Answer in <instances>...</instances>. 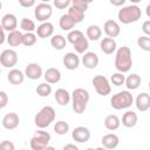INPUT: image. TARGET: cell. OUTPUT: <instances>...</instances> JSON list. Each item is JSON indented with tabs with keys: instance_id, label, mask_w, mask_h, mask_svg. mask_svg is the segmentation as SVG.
<instances>
[{
	"instance_id": "obj_1",
	"label": "cell",
	"mask_w": 150,
	"mask_h": 150,
	"mask_svg": "<svg viewBox=\"0 0 150 150\" xmlns=\"http://www.w3.org/2000/svg\"><path fill=\"white\" fill-rule=\"evenodd\" d=\"M132 67V57H131V50L129 47L123 46L120 47L116 50L115 56V68L117 71L121 73H128Z\"/></svg>"
},
{
	"instance_id": "obj_2",
	"label": "cell",
	"mask_w": 150,
	"mask_h": 150,
	"mask_svg": "<svg viewBox=\"0 0 150 150\" xmlns=\"http://www.w3.org/2000/svg\"><path fill=\"white\" fill-rule=\"evenodd\" d=\"M89 93L84 88H76L71 93V104H73V110L81 115L84 112L87 104L89 102Z\"/></svg>"
},
{
	"instance_id": "obj_3",
	"label": "cell",
	"mask_w": 150,
	"mask_h": 150,
	"mask_svg": "<svg viewBox=\"0 0 150 150\" xmlns=\"http://www.w3.org/2000/svg\"><path fill=\"white\" fill-rule=\"evenodd\" d=\"M142 16V11L137 5H129V6H124L122 7L118 13H117V18L118 20L124 23V25H129L132 22H136L141 19Z\"/></svg>"
},
{
	"instance_id": "obj_4",
	"label": "cell",
	"mask_w": 150,
	"mask_h": 150,
	"mask_svg": "<svg viewBox=\"0 0 150 150\" xmlns=\"http://www.w3.org/2000/svg\"><path fill=\"white\" fill-rule=\"evenodd\" d=\"M67 41L73 45V47L77 54H84L86 50L89 48L88 38H86L84 34L79 29L70 30L67 35Z\"/></svg>"
},
{
	"instance_id": "obj_5",
	"label": "cell",
	"mask_w": 150,
	"mask_h": 150,
	"mask_svg": "<svg viewBox=\"0 0 150 150\" xmlns=\"http://www.w3.org/2000/svg\"><path fill=\"white\" fill-rule=\"evenodd\" d=\"M55 117H56V112H55L54 108L50 105H45L35 115L34 123L39 129H45L48 125H50L52 122H54Z\"/></svg>"
},
{
	"instance_id": "obj_6",
	"label": "cell",
	"mask_w": 150,
	"mask_h": 150,
	"mask_svg": "<svg viewBox=\"0 0 150 150\" xmlns=\"http://www.w3.org/2000/svg\"><path fill=\"white\" fill-rule=\"evenodd\" d=\"M132 103H134V97L129 90H122L112 95V97L110 98V105L116 110L127 109L131 107Z\"/></svg>"
},
{
	"instance_id": "obj_7",
	"label": "cell",
	"mask_w": 150,
	"mask_h": 150,
	"mask_svg": "<svg viewBox=\"0 0 150 150\" xmlns=\"http://www.w3.org/2000/svg\"><path fill=\"white\" fill-rule=\"evenodd\" d=\"M50 139H52V137H50L49 132L43 131L42 129H39L34 134V136L30 138L29 145L33 150H43L49 146L48 144H49Z\"/></svg>"
},
{
	"instance_id": "obj_8",
	"label": "cell",
	"mask_w": 150,
	"mask_h": 150,
	"mask_svg": "<svg viewBox=\"0 0 150 150\" xmlns=\"http://www.w3.org/2000/svg\"><path fill=\"white\" fill-rule=\"evenodd\" d=\"M91 83L96 90V93L100 96H107L111 91V87L109 83V80L103 75H96L93 77Z\"/></svg>"
},
{
	"instance_id": "obj_9",
	"label": "cell",
	"mask_w": 150,
	"mask_h": 150,
	"mask_svg": "<svg viewBox=\"0 0 150 150\" xmlns=\"http://www.w3.org/2000/svg\"><path fill=\"white\" fill-rule=\"evenodd\" d=\"M52 14H53V7L48 2H41L34 9V16L40 22L48 21V19H50Z\"/></svg>"
},
{
	"instance_id": "obj_10",
	"label": "cell",
	"mask_w": 150,
	"mask_h": 150,
	"mask_svg": "<svg viewBox=\"0 0 150 150\" xmlns=\"http://www.w3.org/2000/svg\"><path fill=\"white\" fill-rule=\"evenodd\" d=\"M0 63L5 68H13L18 63V54L14 49H5L0 54Z\"/></svg>"
},
{
	"instance_id": "obj_11",
	"label": "cell",
	"mask_w": 150,
	"mask_h": 150,
	"mask_svg": "<svg viewBox=\"0 0 150 150\" xmlns=\"http://www.w3.org/2000/svg\"><path fill=\"white\" fill-rule=\"evenodd\" d=\"M71 137L77 143H86L90 139V130L86 127H76L71 132Z\"/></svg>"
},
{
	"instance_id": "obj_12",
	"label": "cell",
	"mask_w": 150,
	"mask_h": 150,
	"mask_svg": "<svg viewBox=\"0 0 150 150\" xmlns=\"http://www.w3.org/2000/svg\"><path fill=\"white\" fill-rule=\"evenodd\" d=\"M25 75L29 79V80H39L43 73H42V68L39 63H35V62H32V63H28L25 68Z\"/></svg>"
},
{
	"instance_id": "obj_13",
	"label": "cell",
	"mask_w": 150,
	"mask_h": 150,
	"mask_svg": "<svg viewBox=\"0 0 150 150\" xmlns=\"http://www.w3.org/2000/svg\"><path fill=\"white\" fill-rule=\"evenodd\" d=\"M2 127L7 130H13L15 128H18L19 123H20V118L19 115L15 112H8L2 117Z\"/></svg>"
},
{
	"instance_id": "obj_14",
	"label": "cell",
	"mask_w": 150,
	"mask_h": 150,
	"mask_svg": "<svg viewBox=\"0 0 150 150\" xmlns=\"http://www.w3.org/2000/svg\"><path fill=\"white\" fill-rule=\"evenodd\" d=\"M18 27V19L14 14L12 13H7L2 16L1 19V28H4L7 32H12L15 30Z\"/></svg>"
},
{
	"instance_id": "obj_15",
	"label": "cell",
	"mask_w": 150,
	"mask_h": 150,
	"mask_svg": "<svg viewBox=\"0 0 150 150\" xmlns=\"http://www.w3.org/2000/svg\"><path fill=\"white\" fill-rule=\"evenodd\" d=\"M63 66L68 69V70H75L79 66H80V57L77 56L76 53L69 52L63 56Z\"/></svg>"
},
{
	"instance_id": "obj_16",
	"label": "cell",
	"mask_w": 150,
	"mask_h": 150,
	"mask_svg": "<svg viewBox=\"0 0 150 150\" xmlns=\"http://www.w3.org/2000/svg\"><path fill=\"white\" fill-rule=\"evenodd\" d=\"M103 30L109 38H116L121 34V27L115 20H107L103 25Z\"/></svg>"
},
{
	"instance_id": "obj_17",
	"label": "cell",
	"mask_w": 150,
	"mask_h": 150,
	"mask_svg": "<svg viewBox=\"0 0 150 150\" xmlns=\"http://www.w3.org/2000/svg\"><path fill=\"white\" fill-rule=\"evenodd\" d=\"M53 33H54V26L49 21L41 22V25L36 28V35L40 39L50 38V36H53Z\"/></svg>"
},
{
	"instance_id": "obj_18",
	"label": "cell",
	"mask_w": 150,
	"mask_h": 150,
	"mask_svg": "<svg viewBox=\"0 0 150 150\" xmlns=\"http://www.w3.org/2000/svg\"><path fill=\"white\" fill-rule=\"evenodd\" d=\"M135 104L139 111H142V112L148 111L150 109V95L146 93L138 94L136 100H135Z\"/></svg>"
},
{
	"instance_id": "obj_19",
	"label": "cell",
	"mask_w": 150,
	"mask_h": 150,
	"mask_svg": "<svg viewBox=\"0 0 150 150\" xmlns=\"http://www.w3.org/2000/svg\"><path fill=\"white\" fill-rule=\"evenodd\" d=\"M82 63L88 69H94L98 64V56L94 52H87L82 56Z\"/></svg>"
},
{
	"instance_id": "obj_20",
	"label": "cell",
	"mask_w": 150,
	"mask_h": 150,
	"mask_svg": "<svg viewBox=\"0 0 150 150\" xmlns=\"http://www.w3.org/2000/svg\"><path fill=\"white\" fill-rule=\"evenodd\" d=\"M101 143L105 149H116L120 144V138L116 134H107L102 137Z\"/></svg>"
},
{
	"instance_id": "obj_21",
	"label": "cell",
	"mask_w": 150,
	"mask_h": 150,
	"mask_svg": "<svg viewBox=\"0 0 150 150\" xmlns=\"http://www.w3.org/2000/svg\"><path fill=\"white\" fill-rule=\"evenodd\" d=\"M43 77H45L46 82H48L50 84H54V83L60 82V80H61V71L57 68L50 67V68H48L43 73Z\"/></svg>"
},
{
	"instance_id": "obj_22",
	"label": "cell",
	"mask_w": 150,
	"mask_h": 150,
	"mask_svg": "<svg viewBox=\"0 0 150 150\" xmlns=\"http://www.w3.org/2000/svg\"><path fill=\"white\" fill-rule=\"evenodd\" d=\"M116 41L114 40V38H103L101 43H100V47H101V50L107 54V55H110L112 54L115 50H116Z\"/></svg>"
},
{
	"instance_id": "obj_23",
	"label": "cell",
	"mask_w": 150,
	"mask_h": 150,
	"mask_svg": "<svg viewBox=\"0 0 150 150\" xmlns=\"http://www.w3.org/2000/svg\"><path fill=\"white\" fill-rule=\"evenodd\" d=\"M138 122V116L135 111L132 110H128L123 114L122 116V124L125 128H134Z\"/></svg>"
},
{
	"instance_id": "obj_24",
	"label": "cell",
	"mask_w": 150,
	"mask_h": 150,
	"mask_svg": "<svg viewBox=\"0 0 150 150\" xmlns=\"http://www.w3.org/2000/svg\"><path fill=\"white\" fill-rule=\"evenodd\" d=\"M25 76H26L25 73H22L21 70L14 68V69L9 70V73L7 74V80H8V82H9L11 84L19 86V84H21V83L23 82Z\"/></svg>"
},
{
	"instance_id": "obj_25",
	"label": "cell",
	"mask_w": 150,
	"mask_h": 150,
	"mask_svg": "<svg viewBox=\"0 0 150 150\" xmlns=\"http://www.w3.org/2000/svg\"><path fill=\"white\" fill-rule=\"evenodd\" d=\"M54 97H55V101L60 104V105H67L70 100H71V96L70 94L68 93V90L63 89V88H59L56 89L55 94H54Z\"/></svg>"
},
{
	"instance_id": "obj_26",
	"label": "cell",
	"mask_w": 150,
	"mask_h": 150,
	"mask_svg": "<svg viewBox=\"0 0 150 150\" xmlns=\"http://www.w3.org/2000/svg\"><path fill=\"white\" fill-rule=\"evenodd\" d=\"M22 36H23V34L20 30H18V29L12 30V32H8L7 43L11 47H18V46L22 45Z\"/></svg>"
},
{
	"instance_id": "obj_27",
	"label": "cell",
	"mask_w": 150,
	"mask_h": 150,
	"mask_svg": "<svg viewBox=\"0 0 150 150\" xmlns=\"http://www.w3.org/2000/svg\"><path fill=\"white\" fill-rule=\"evenodd\" d=\"M141 82H142V79L138 74H130L127 79H125V86L128 88V90H136L139 86H141Z\"/></svg>"
},
{
	"instance_id": "obj_28",
	"label": "cell",
	"mask_w": 150,
	"mask_h": 150,
	"mask_svg": "<svg viewBox=\"0 0 150 150\" xmlns=\"http://www.w3.org/2000/svg\"><path fill=\"white\" fill-rule=\"evenodd\" d=\"M121 125V120L118 118L117 115H108L104 120V127L110 130V131H114V130H117Z\"/></svg>"
},
{
	"instance_id": "obj_29",
	"label": "cell",
	"mask_w": 150,
	"mask_h": 150,
	"mask_svg": "<svg viewBox=\"0 0 150 150\" xmlns=\"http://www.w3.org/2000/svg\"><path fill=\"white\" fill-rule=\"evenodd\" d=\"M59 25H60V28H61L62 30L70 32V30H73V28L75 27L76 22L69 16V14H63V15L60 18Z\"/></svg>"
},
{
	"instance_id": "obj_30",
	"label": "cell",
	"mask_w": 150,
	"mask_h": 150,
	"mask_svg": "<svg viewBox=\"0 0 150 150\" xmlns=\"http://www.w3.org/2000/svg\"><path fill=\"white\" fill-rule=\"evenodd\" d=\"M68 14H69V16H70L76 23L83 21V19H84V11L81 9V8H79V7H76V6H74V5H71V6L69 7Z\"/></svg>"
},
{
	"instance_id": "obj_31",
	"label": "cell",
	"mask_w": 150,
	"mask_h": 150,
	"mask_svg": "<svg viewBox=\"0 0 150 150\" xmlns=\"http://www.w3.org/2000/svg\"><path fill=\"white\" fill-rule=\"evenodd\" d=\"M50 45L54 49L56 50H62L66 46H67V40L63 35L61 34H56V35H53L52 39H50Z\"/></svg>"
},
{
	"instance_id": "obj_32",
	"label": "cell",
	"mask_w": 150,
	"mask_h": 150,
	"mask_svg": "<svg viewBox=\"0 0 150 150\" xmlns=\"http://www.w3.org/2000/svg\"><path fill=\"white\" fill-rule=\"evenodd\" d=\"M86 35L89 40L91 41H97L101 36H102V29L97 26V25H90L88 28H87V32H86Z\"/></svg>"
},
{
	"instance_id": "obj_33",
	"label": "cell",
	"mask_w": 150,
	"mask_h": 150,
	"mask_svg": "<svg viewBox=\"0 0 150 150\" xmlns=\"http://www.w3.org/2000/svg\"><path fill=\"white\" fill-rule=\"evenodd\" d=\"M35 91H36V94H38L39 96H41V97H48V96L52 94V86H50V83H48V82L40 83V84L36 87Z\"/></svg>"
},
{
	"instance_id": "obj_34",
	"label": "cell",
	"mask_w": 150,
	"mask_h": 150,
	"mask_svg": "<svg viewBox=\"0 0 150 150\" xmlns=\"http://www.w3.org/2000/svg\"><path fill=\"white\" fill-rule=\"evenodd\" d=\"M38 35L34 34L33 32H26L22 36V45L26 46V47H30V46H34L36 43V38Z\"/></svg>"
},
{
	"instance_id": "obj_35",
	"label": "cell",
	"mask_w": 150,
	"mask_h": 150,
	"mask_svg": "<svg viewBox=\"0 0 150 150\" xmlns=\"http://www.w3.org/2000/svg\"><path fill=\"white\" fill-rule=\"evenodd\" d=\"M54 131H55V134H57L60 136L66 135L69 131V124L66 121H57L54 125Z\"/></svg>"
},
{
	"instance_id": "obj_36",
	"label": "cell",
	"mask_w": 150,
	"mask_h": 150,
	"mask_svg": "<svg viewBox=\"0 0 150 150\" xmlns=\"http://www.w3.org/2000/svg\"><path fill=\"white\" fill-rule=\"evenodd\" d=\"M20 28L25 32H34L36 30V27H35V22L28 18H23L20 22Z\"/></svg>"
},
{
	"instance_id": "obj_37",
	"label": "cell",
	"mask_w": 150,
	"mask_h": 150,
	"mask_svg": "<svg viewBox=\"0 0 150 150\" xmlns=\"http://www.w3.org/2000/svg\"><path fill=\"white\" fill-rule=\"evenodd\" d=\"M137 45L141 49L145 52H150V36L148 35H142L137 39Z\"/></svg>"
},
{
	"instance_id": "obj_38",
	"label": "cell",
	"mask_w": 150,
	"mask_h": 150,
	"mask_svg": "<svg viewBox=\"0 0 150 150\" xmlns=\"http://www.w3.org/2000/svg\"><path fill=\"white\" fill-rule=\"evenodd\" d=\"M110 81H111V83H112L114 86L120 87V86H122V84H124V83H125V77H124L123 73L117 71V73H115V74H112V75H111Z\"/></svg>"
},
{
	"instance_id": "obj_39",
	"label": "cell",
	"mask_w": 150,
	"mask_h": 150,
	"mask_svg": "<svg viewBox=\"0 0 150 150\" xmlns=\"http://www.w3.org/2000/svg\"><path fill=\"white\" fill-rule=\"evenodd\" d=\"M71 4V0H53V5L57 9H64Z\"/></svg>"
},
{
	"instance_id": "obj_40",
	"label": "cell",
	"mask_w": 150,
	"mask_h": 150,
	"mask_svg": "<svg viewBox=\"0 0 150 150\" xmlns=\"http://www.w3.org/2000/svg\"><path fill=\"white\" fill-rule=\"evenodd\" d=\"M71 5L76 6V7L81 8V9H83L84 12L88 9V6H89V4L86 0H71Z\"/></svg>"
},
{
	"instance_id": "obj_41",
	"label": "cell",
	"mask_w": 150,
	"mask_h": 150,
	"mask_svg": "<svg viewBox=\"0 0 150 150\" xmlns=\"http://www.w3.org/2000/svg\"><path fill=\"white\" fill-rule=\"evenodd\" d=\"M7 103H8V96L4 90H1L0 91V108L1 109L5 108L7 105Z\"/></svg>"
},
{
	"instance_id": "obj_42",
	"label": "cell",
	"mask_w": 150,
	"mask_h": 150,
	"mask_svg": "<svg viewBox=\"0 0 150 150\" xmlns=\"http://www.w3.org/2000/svg\"><path fill=\"white\" fill-rule=\"evenodd\" d=\"M0 148L2 150H14L15 149V145L11 141H2L1 144H0Z\"/></svg>"
},
{
	"instance_id": "obj_43",
	"label": "cell",
	"mask_w": 150,
	"mask_h": 150,
	"mask_svg": "<svg viewBox=\"0 0 150 150\" xmlns=\"http://www.w3.org/2000/svg\"><path fill=\"white\" fill-rule=\"evenodd\" d=\"M19 4L25 8H29L35 5V0H19Z\"/></svg>"
},
{
	"instance_id": "obj_44",
	"label": "cell",
	"mask_w": 150,
	"mask_h": 150,
	"mask_svg": "<svg viewBox=\"0 0 150 150\" xmlns=\"http://www.w3.org/2000/svg\"><path fill=\"white\" fill-rule=\"evenodd\" d=\"M142 30H143V33H144L145 35L150 36V20H146V21L143 22V25H142Z\"/></svg>"
},
{
	"instance_id": "obj_45",
	"label": "cell",
	"mask_w": 150,
	"mask_h": 150,
	"mask_svg": "<svg viewBox=\"0 0 150 150\" xmlns=\"http://www.w3.org/2000/svg\"><path fill=\"white\" fill-rule=\"evenodd\" d=\"M125 1H127V0H109V2H110L112 6H116V7H120V6L124 5Z\"/></svg>"
},
{
	"instance_id": "obj_46",
	"label": "cell",
	"mask_w": 150,
	"mask_h": 150,
	"mask_svg": "<svg viewBox=\"0 0 150 150\" xmlns=\"http://www.w3.org/2000/svg\"><path fill=\"white\" fill-rule=\"evenodd\" d=\"M68 149H73V150H79V146L75 144H66L63 146V150H68Z\"/></svg>"
},
{
	"instance_id": "obj_47",
	"label": "cell",
	"mask_w": 150,
	"mask_h": 150,
	"mask_svg": "<svg viewBox=\"0 0 150 150\" xmlns=\"http://www.w3.org/2000/svg\"><path fill=\"white\" fill-rule=\"evenodd\" d=\"M5 32H6V30H5L4 28H1V36H2V38H1V40H0V43H1V45L7 40V39H6V34H5Z\"/></svg>"
},
{
	"instance_id": "obj_48",
	"label": "cell",
	"mask_w": 150,
	"mask_h": 150,
	"mask_svg": "<svg viewBox=\"0 0 150 150\" xmlns=\"http://www.w3.org/2000/svg\"><path fill=\"white\" fill-rule=\"evenodd\" d=\"M145 13H146L148 18H150V5H148V6H146V8H145Z\"/></svg>"
},
{
	"instance_id": "obj_49",
	"label": "cell",
	"mask_w": 150,
	"mask_h": 150,
	"mask_svg": "<svg viewBox=\"0 0 150 150\" xmlns=\"http://www.w3.org/2000/svg\"><path fill=\"white\" fill-rule=\"evenodd\" d=\"M131 4H134V5H137V4H139L142 0H129Z\"/></svg>"
},
{
	"instance_id": "obj_50",
	"label": "cell",
	"mask_w": 150,
	"mask_h": 150,
	"mask_svg": "<svg viewBox=\"0 0 150 150\" xmlns=\"http://www.w3.org/2000/svg\"><path fill=\"white\" fill-rule=\"evenodd\" d=\"M40 1H41V2H49L50 0H40Z\"/></svg>"
},
{
	"instance_id": "obj_51",
	"label": "cell",
	"mask_w": 150,
	"mask_h": 150,
	"mask_svg": "<svg viewBox=\"0 0 150 150\" xmlns=\"http://www.w3.org/2000/svg\"><path fill=\"white\" fill-rule=\"evenodd\" d=\"M86 1H87V2H88V4H91V2H93V1H94V0H86Z\"/></svg>"
},
{
	"instance_id": "obj_52",
	"label": "cell",
	"mask_w": 150,
	"mask_h": 150,
	"mask_svg": "<svg viewBox=\"0 0 150 150\" xmlns=\"http://www.w3.org/2000/svg\"><path fill=\"white\" fill-rule=\"evenodd\" d=\"M149 89H150V81H149Z\"/></svg>"
}]
</instances>
